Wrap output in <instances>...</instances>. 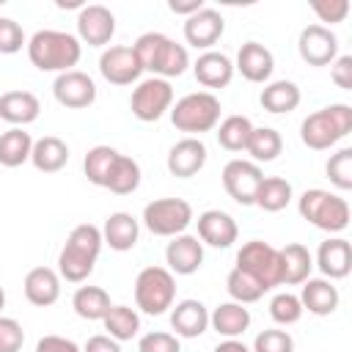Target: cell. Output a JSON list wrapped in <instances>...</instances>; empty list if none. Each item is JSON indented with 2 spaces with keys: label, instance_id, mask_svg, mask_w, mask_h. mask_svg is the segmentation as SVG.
I'll return each mask as SVG.
<instances>
[{
  "label": "cell",
  "instance_id": "54",
  "mask_svg": "<svg viewBox=\"0 0 352 352\" xmlns=\"http://www.w3.org/2000/svg\"><path fill=\"white\" fill-rule=\"evenodd\" d=\"M3 308H6V292H3V286H0V316H3Z\"/></svg>",
  "mask_w": 352,
  "mask_h": 352
},
{
  "label": "cell",
  "instance_id": "3",
  "mask_svg": "<svg viewBox=\"0 0 352 352\" xmlns=\"http://www.w3.org/2000/svg\"><path fill=\"white\" fill-rule=\"evenodd\" d=\"M132 50H135L143 72H151L154 77H162V80L179 77L190 66L187 47L176 44L173 38H168L165 33H157V30L138 36V41L132 44Z\"/></svg>",
  "mask_w": 352,
  "mask_h": 352
},
{
  "label": "cell",
  "instance_id": "5",
  "mask_svg": "<svg viewBox=\"0 0 352 352\" xmlns=\"http://www.w3.org/2000/svg\"><path fill=\"white\" fill-rule=\"evenodd\" d=\"M220 99L212 91H195L170 107V124L179 132H187V138H201L220 124Z\"/></svg>",
  "mask_w": 352,
  "mask_h": 352
},
{
  "label": "cell",
  "instance_id": "7",
  "mask_svg": "<svg viewBox=\"0 0 352 352\" xmlns=\"http://www.w3.org/2000/svg\"><path fill=\"white\" fill-rule=\"evenodd\" d=\"M176 300V278L168 267H143L135 278V305L148 314L160 316L173 308Z\"/></svg>",
  "mask_w": 352,
  "mask_h": 352
},
{
  "label": "cell",
  "instance_id": "18",
  "mask_svg": "<svg viewBox=\"0 0 352 352\" xmlns=\"http://www.w3.org/2000/svg\"><path fill=\"white\" fill-rule=\"evenodd\" d=\"M165 264L173 275H192L204 264V242L192 234L170 236L165 248Z\"/></svg>",
  "mask_w": 352,
  "mask_h": 352
},
{
  "label": "cell",
  "instance_id": "25",
  "mask_svg": "<svg viewBox=\"0 0 352 352\" xmlns=\"http://www.w3.org/2000/svg\"><path fill=\"white\" fill-rule=\"evenodd\" d=\"M38 113H41V102L30 91H6L0 96V118L8 121L11 126L25 129L38 118Z\"/></svg>",
  "mask_w": 352,
  "mask_h": 352
},
{
  "label": "cell",
  "instance_id": "26",
  "mask_svg": "<svg viewBox=\"0 0 352 352\" xmlns=\"http://www.w3.org/2000/svg\"><path fill=\"white\" fill-rule=\"evenodd\" d=\"M192 74L204 88H226L234 77V63L228 55L209 50L198 55V60L192 63Z\"/></svg>",
  "mask_w": 352,
  "mask_h": 352
},
{
  "label": "cell",
  "instance_id": "4",
  "mask_svg": "<svg viewBox=\"0 0 352 352\" xmlns=\"http://www.w3.org/2000/svg\"><path fill=\"white\" fill-rule=\"evenodd\" d=\"M349 132H352V107L344 102L327 104V107L311 113L300 124V140L314 151H324V148L336 146Z\"/></svg>",
  "mask_w": 352,
  "mask_h": 352
},
{
  "label": "cell",
  "instance_id": "28",
  "mask_svg": "<svg viewBox=\"0 0 352 352\" xmlns=\"http://www.w3.org/2000/svg\"><path fill=\"white\" fill-rule=\"evenodd\" d=\"M280 253V283L286 286H297V283H305L311 278V270H314V256L305 245L300 242H289L286 248L278 250Z\"/></svg>",
  "mask_w": 352,
  "mask_h": 352
},
{
  "label": "cell",
  "instance_id": "51",
  "mask_svg": "<svg viewBox=\"0 0 352 352\" xmlns=\"http://www.w3.org/2000/svg\"><path fill=\"white\" fill-rule=\"evenodd\" d=\"M168 8H170L173 14H182V16L187 19V16H192L195 11L204 8V0H168Z\"/></svg>",
  "mask_w": 352,
  "mask_h": 352
},
{
  "label": "cell",
  "instance_id": "41",
  "mask_svg": "<svg viewBox=\"0 0 352 352\" xmlns=\"http://www.w3.org/2000/svg\"><path fill=\"white\" fill-rule=\"evenodd\" d=\"M324 173L338 190H352V148H338L336 154H330Z\"/></svg>",
  "mask_w": 352,
  "mask_h": 352
},
{
  "label": "cell",
  "instance_id": "46",
  "mask_svg": "<svg viewBox=\"0 0 352 352\" xmlns=\"http://www.w3.org/2000/svg\"><path fill=\"white\" fill-rule=\"evenodd\" d=\"M25 344V330L16 319L0 316V352H19Z\"/></svg>",
  "mask_w": 352,
  "mask_h": 352
},
{
  "label": "cell",
  "instance_id": "13",
  "mask_svg": "<svg viewBox=\"0 0 352 352\" xmlns=\"http://www.w3.org/2000/svg\"><path fill=\"white\" fill-rule=\"evenodd\" d=\"M52 94H55L58 104H63L69 110H82L96 102V82L85 72L72 69V72H63L55 77Z\"/></svg>",
  "mask_w": 352,
  "mask_h": 352
},
{
  "label": "cell",
  "instance_id": "12",
  "mask_svg": "<svg viewBox=\"0 0 352 352\" xmlns=\"http://www.w3.org/2000/svg\"><path fill=\"white\" fill-rule=\"evenodd\" d=\"M297 52L308 66H330L338 58V38L327 25H305L297 38Z\"/></svg>",
  "mask_w": 352,
  "mask_h": 352
},
{
  "label": "cell",
  "instance_id": "23",
  "mask_svg": "<svg viewBox=\"0 0 352 352\" xmlns=\"http://www.w3.org/2000/svg\"><path fill=\"white\" fill-rule=\"evenodd\" d=\"M25 297L30 305L36 308H47V305H55L58 297H60V275L58 270L52 267H33L28 275H25Z\"/></svg>",
  "mask_w": 352,
  "mask_h": 352
},
{
  "label": "cell",
  "instance_id": "35",
  "mask_svg": "<svg viewBox=\"0 0 352 352\" xmlns=\"http://www.w3.org/2000/svg\"><path fill=\"white\" fill-rule=\"evenodd\" d=\"M289 201H292V184L283 176H264L256 190L253 206H258L264 212H280L289 206Z\"/></svg>",
  "mask_w": 352,
  "mask_h": 352
},
{
  "label": "cell",
  "instance_id": "2",
  "mask_svg": "<svg viewBox=\"0 0 352 352\" xmlns=\"http://www.w3.org/2000/svg\"><path fill=\"white\" fill-rule=\"evenodd\" d=\"M82 44L66 30H36L28 38V58L38 72H72L80 63Z\"/></svg>",
  "mask_w": 352,
  "mask_h": 352
},
{
  "label": "cell",
  "instance_id": "8",
  "mask_svg": "<svg viewBox=\"0 0 352 352\" xmlns=\"http://www.w3.org/2000/svg\"><path fill=\"white\" fill-rule=\"evenodd\" d=\"M234 267L248 272L264 292H270L275 286H283L280 283V253L270 242H261V239L245 242L239 248V253H236V264Z\"/></svg>",
  "mask_w": 352,
  "mask_h": 352
},
{
  "label": "cell",
  "instance_id": "39",
  "mask_svg": "<svg viewBox=\"0 0 352 352\" xmlns=\"http://www.w3.org/2000/svg\"><path fill=\"white\" fill-rule=\"evenodd\" d=\"M116 157H118V151L113 146H94V148H88V154L82 160V170L88 176V182L96 184V187H104L107 173H110Z\"/></svg>",
  "mask_w": 352,
  "mask_h": 352
},
{
  "label": "cell",
  "instance_id": "29",
  "mask_svg": "<svg viewBox=\"0 0 352 352\" xmlns=\"http://www.w3.org/2000/svg\"><path fill=\"white\" fill-rule=\"evenodd\" d=\"M209 324L217 336L223 338H239L248 327H250V311L234 300L220 302L212 314H209Z\"/></svg>",
  "mask_w": 352,
  "mask_h": 352
},
{
  "label": "cell",
  "instance_id": "10",
  "mask_svg": "<svg viewBox=\"0 0 352 352\" xmlns=\"http://www.w3.org/2000/svg\"><path fill=\"white\" fill-rule=\"evenodd\" d=\"M129 107H132V116L138 121H146V124L160 121L173 107V88H170V82L162 80V77L140 80L138 88L132 91Z\"/></svg>",
  "mask_w": 352,
  "mask_h": 352
},
{
  "label": "cell",
  "instance_id": "49",
  "mask_svg": "<svg viewBox=\"0 0 352 352\" xmlns=\"http://www.w3.org/2000/svg\"><path fill=\"white\" fill-rule=\"evenodd\" d=\"M36 352H82V349H80L72 338H63V336H44V338H38Z\"/></svg>",
  "mask_w": 352,
  "mask_h": 352
},
{
  "label": "cell",
  "instance_id": "37",
  "mask_svg": "<svg viewBox=\"0 0 352 352\" xmlns=\"http://www.w3.org/2000/svg\"><path fill=\"white\" fill-rule=\"evenodd\" d=\"M102 324H104L107 336L121 344V341H132V338L138 336V330H140V316H138V311L129 308V305H113V308L107 311V316L102 319Z\"/></svg>",
  "mask_w": 352,
  "mask_h": 352
},
{
  "label": "cell",
  "instance_id": "38",
  "mask_svg": "<svg viewBox=\"0 0 352 352\" xmlns=\"http://www.w3.org/2000/svg\"><path fill=\"white\" fill-rule=\"evenodd\" d=\"M253 132V121L248 116H228L217 124V143L226 151H245Z\"/></svg>",
  "mask_w": 352,
  "mask_h": 352
},
{
  "label": "cell",
  "instance_id": "52",
  "mask_svg": "<svg viewBox=\"0 0 352 352\" xmlns=\"http://www.w3.org/2000/svg\"><path fill=\"white\" fill-rule=\"evenodd\" d=\"M212 352H250V349H248L242 341H236V338H226V341H220Z\"/></svg>",
  "mask_w": 352,
  "mask_h": 352
},
{
  "label": "cell",
  "instance_id": "9",
  "mask_svg": "<svg viewBox=\"0 0 352 352\" xmlns=\"http://www.w3.org/2000/svg\"><path fill=\"white\" fill-rule=\"evenodd\" d=\"M192 223V206L184 198H157L143 206V226L154 236H179Z\"/></svg>",
  "mask_w": 352,
  "mask_h": 352
},
{
  "label": "cell",
  "instance_id": "33",
  "mask_svg": "<svg viewBox=\"0 0 352 352\" xmlns=\"http://www.w3.org/2000/svg\"><path fill=\"white\" fill-rule=\"evenodd\" d=\"M30 151H33V138L22 126H11L8 132L0 135V165L19 168L30 160Z\"/></svg>",
  "mask_w": 352,
  "mask_h": 352
},
{
  "label": "cell",
  "instance_id": "48",
  "mask_svg": "<svg viewBox=\"0 0 352 352\" xmlns=\"http://www.w3.org/2000/svg\"><path fill=\"white\" fill-rule=\"evenodd\" d=\"M330 77L341 91H352V55H338L330 63Z\"/></svg>",
  "mask_w": 352,
  "mask_h": 352
},
{
  "label": "cell",
  "instance_id": "47",
  "mask_svg": "<svg viewBox=\"0 0 352 352\" xmlns=\"http://www.w3.org/2000/svg\"><path fill=\"white\" fill-rule=\"evenodd\" d=\"M311 8L322 22H330V25H338L349 16V0H314Z\"/></svg>",
  "mask_w": 352,
  "mask_h": 352
},
{
  "label": "cell",
  "instance_id": "14",
  "mask_svg": "<svg viewBox=\"0 0 352 352\" xmlns=\"http://www.w3.org/2000/svg\"><path fill=\"white\" fill-rule=\"evenodd\" d=\"M116 33V16L110 8L94 3L82 6L77 14V38L88 47H104Z\"/></svg>",
  "mask_w": 352,
  "mask_h": 352
},
{
  "label": "cell",
  "instance_id": "21",
  "mask_svg": "<svg viewBox=\"0 0 352 352\" xmlns=\"http://www.w3.org/2000/svg\"><path fill=\"white\" fill-rule=\"evenodd\" d=\"M170 327L176 338H198L209 327V311L201 300H182L170 308Z\"/></svg>",
  "mask_w": 352,
  "mask_h": 352
},
{
  "label": "cell",
  "instance_id": "6",
  "mask_svg": "<svg viewBox=\"0 0 352 352\" xmlns=\"http://www.w3.org/2000/svg\"><path fill=\"white\" fill-rule=\"evenodd\" d=\"M297 212L302 220H308L311 226L327 234H341L349 226V204L341 195L319 190V187H311L300 195Z\"/></svg>",
  "mask_w": 352,
  "mask_h": 352
},
{
  "label": "cell",
  "instance_id": "43",
  "mask_svg": "<svg viewBox=\"0 0 352 352\" xmlns=\"http://www.w3.org/2000/svg\"><path fill=\"white\" fill-rule=\"evenodd\" d=\"M250 352H294V338L286 330L270 327V330H261L253 338V349Z\"/></svg>",
  "mask_w": 352,
  "mask_h": 352
},
{
  "label": "cell",
  "instance_id": "1",
  "mask_svg": "<svg viewBox=\"0 0 352 352\" xmlns=\"http://www.w3.org/2000/svg\"><path fill=\"white\" fill-rule=\"evenodd\" d=\"M102 245V228H96L94 223L74 226L58 253V275L69 283H82L94 272Z\"/></svg>",
  "mask_w": 352,
  "mask_h": 352
},
{
  "label": "cell",
  "instance_id": "34",
  "mask_svg": "<svg viewBox=\"0 0 352 352\" xmlns=\"http://www.w3.org/2000/svg\"><path fill=\"white\" fill-rule=\"evenodd\" d=\"M138 187H140V165L132 157L118 154L113 168H110V173H107L104 190H110L116 195H132Z\"/></svg>",
  "mask_w": 352,
  "mask_h": 352
},
{
  "label": "cell",
  "instance_id": "40",
  "mask_svg": "<svg viewBox=\"0 0 352 352\" xmlns=\"http://www.w3.org/2000/svg\"><path fill=\"white\" fill-rule=\"evenodd\" d=\"M226 289H228V297H231L234 302H239V305H250V302H256V300L264 297V289H261L248 272H242V270H236V267L228 272Z\"/></svg>",
  "mask_w": 352,
  "mask_h": 352
},
{
  "label": "cell",
  "instance_id": "20",
  "mask_svg": "<svg viewBox=\"0 0 352 352\" xmlns=\"http://www.w3.org/2000/svg\"><path fill=\"white\" fill-rule=\"evenodd\" d=\"M316 267L327 280H341L352 270V245L344 236H327L316 250Z\"/></svg>",
  "mask_w": 352,
  "mask_h": 352
},
{
  "label": "cell",
  "instance_id": "24",
  "mask_svg": "<svg viewBox=\"0 0 352 352\" xmlns=\"http://www.w3.org/2000/svg\"><path fill=\"white\" fill-rule=\"evenodd\" d=\"M338 302H341V294L333 286V280H327V278H308L302 283V292H300L302 311H308L314 316H330L338 308Z\"/></svg>",
  "mask_w": 352,
  "mask_h": 352
},
{
  "label": "cell",
  "instance_id": "19",
  "mask_svg": "<svg viewBox=\"0 0 352 352\" xmlns=\"http://www.w3.org/2000/svg\"><path fill=\"white\" fill-rule=\"evenodd\" d=\"M198 239L209 248H231L239 236V228H236V220L223 212V209H206L198 214Z\"/></svg>",
  "mask_w": 352,
  "mask_h": 352
},
{
  "label": "cell",
  "instance_id": "27",
  "mask_svg": "<svg viewBox=\"0 0 352 352\" xmlns=\"http://www.w3.org/2000/svg\"><path fill=\"white\" fill-rule=\"evenodd\" d=\"M140 239V223L129 212H113L102 226V242L110 245V250L126 253Z\"/></svg>",
  "mask_w": 352,
  "mask_h": 352
},
{
  "label": "cell",
  "instance_id": "50",
  "mask_svg": "<svg viewBox=\"0 0 352 352\" xmlns=\"http://www.w3.org/2000/svg\"><path fill=\"white\" fill-rule=\"evenodd\" d=\"M82 352H121V344L110 336H91L82 346Z\"/></svg>",
  "mask_w": 352,
  "mask_h": 352
},
{
  "label": "cell",
  "instance_id": "32",
  "mask_svg": "<svg viewBox=\"0 0 352 352\" xmlns=\"http://www.w3.org/2000/svg\"><path fill=\"white\" fill-rule=\"evenodd\" d=\"M72 308L80 319L102 322L107 316V311L113 308V302H110V294L102 286H80L72 297Z\"/></svg>",
  "mask_w": 352,
  "mask_h": 352
},
{
  "label": "cell",
  "instance_id": "15",
  "mask_svg": "<svg viewBox=\"0 0 352 352\" xmlns=\"http://www.w3.org/2000/svg\"><path fill=\"white\" fill-rule=\"evenodd\" d=\"M99 72L113 85H132L140 80L143 66L132 47H107L99 55Z\"/></svg>",
  "mask_w": 352,
  "mask_h": 352
},
{
  "label": "cell",
  "instance_id": "16",
  "mask_svg": "<svg viewBox=\"0 0 352 352\" xmlns=\"http://www.w3.org/2000/svg\"><path fill=\"white\" fill-rule=\"evenodd\" d=\"M223 30H226L223 14L214 8H206V6L184 19V41L195 50H204V52H209L220 41Z\"/></svg>",
  "mask_w": 352,
  "mask_h": 352
},
{
  "label": "cell",
  "instance_id": "42",
  "mask_svg": "<svg viewBox=\"0 0 352 352\" xmlns=\"http://www.w3.org/2000/svg\"><path fill=\"white\" fill-rule=\"evenodd\" d=\"M270 316H272V322H278V324H283V327L300 322V316H302L300 297L292 294V292H280V294H275V297L270 300Z\"/></svg>",
  "mask_w": 352,
  "mask_h": 352
},
{
  "label": "cell",
  "instance_id": "22",
  "mask_svg": "<svg viewBox=\"0 0 352 352\" xmlns=\"http://www.w3.org/2000/svg\"><path fill=\"white\" fill-rule=\"evenodd\" d=\"M239 74L248 80V82H267L272 77V69H275V58L272 52L258 44V41H245L236 52V66Z\"/></svg>",
  "mask_w": 352,
  "mask_h": 352
},
{
  "label": "cell",
  "instance_id": "17",
  "mask_svg": "<svg viewBox=\"0 0 352 352\" xmlns=\"http://www.w3.org/2000/svg\"><path fill=\"white\" fill-rule=\"evenodd\" d=\"M206 157H209L206 154V143L201 138H182L179 143L170 146L165 165H168L170 176H176V179H192L206 165Z\"/></svg>",
  "mask_w": 352,
  "mask_h": 352
},
{
  "label": "cell",
  "instance_id": "36",
  "mask_svg": "<svg viewBox=\"0 0 352 352\" xmlns=\"http://www.w3.org/2000/svg\"><path fill=\"white\" fill-rule=\"evenodd\" d=\"M245 151L253 157L256 165H258V162H272V160H278L280 151H283V138H280V132L272 129V126H253Z\"/></svg>",
  "mask_w": 352,
  "mask_h": 352
},
{
  "label": "cell",
  "instance_id": "45",
  "mask_svg": "<svg viewBox=\"0 0 352 352\" xmlns=\"http://www.w3.org/2000/svg\"><path fill=\"white\" fill-rule=\"evenodd\" d=\"M138 352H182V344H179V338H176L173 333L151 330V333L140 336Z\"/></svg>",
  "mask_w": 352,
  "mask_h": 352
},
{
  "label": "cell",
  "instance_id": "30",
  "mask_svg": "<svg viewBox=\"0 0 352 352\" xmlns=\"http://www.w3.org/2000/svg\"><path fill=\"white\" fill-rule=\"evenodd\" d=\"M30 162L36 170L41 173H58L66 168L69 162V146L55 138V135H44L38 140H33V151H30Z\"/></svg>",
  "mask_w": 352,
  "mask_h": 352
},
{
  "label": "cell",
  "instance_id": "44",
  "mask_svg": "<svg viewBox=\"0 0 352 352\" xmlns=\"http://www.w3.org/2000/svg\"><path fill=\"white\" fill-rule=\"evenodd\" d=\"M22 47H28L22 25L16 19H11V16H0V52L3 55H14Z\"/></svg>",
  "mask_w": 352,
  "mask_h": 352
},
{
  "label": "cell",
  "instance_id": "31",
  "mask_svg": "<svg viewBox=\"0 0 352 352\" xmlns=\"http://www.w3.org/2000/svg\"><path fill=\"white\" fill-rule=\"evenodd\" d=\"M300 99H302V94H300L297 82H292V80H275V82L264 85L261 96H258L261 107L267 113H272V116H283V113L297 110Z\"/></svg>",
  "mask_w": 352,
  "mask_h": 352
},
{
  "label": "cell",
  "instance_id": "53",
  "mask_svg": "<svg viewBox=\"0 0 352 352\" xmlns=\"http://www.w3.org/2000/svg\"><path fill=\"white\" fill-rule=\"evenodd\" d=\"M55 6H58V8H82V3H80V0H58Z\"/></svg>",
  "mask_w": 352,
  "mask_h": 352
},
{
  "label": "cell",
  "instance_id": "11",
  "mask_svg": "<svg viewBox=\"0 0 352 352\" xmlns=\"http://www.w3.org/2000/svg\"><path fill=\"white\" fill-rule=\"evenodd\" d=\"M264 173L253 160H231L223 168V187L239 206H253Z\"/></svg>",
  "mask_w": 352,
  "mask_h": 352
}]
</instances>
